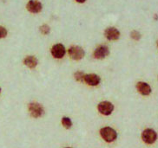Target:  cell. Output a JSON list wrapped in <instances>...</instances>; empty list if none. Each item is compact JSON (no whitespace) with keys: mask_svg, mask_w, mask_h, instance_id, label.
<instances>
[{"mask_svg":"<svg viewBox=\"0 0 158 148\" xmlns=\"http://www.w3.org/2000/svg\"><path fill=\"white\" fill-rule=\"evenodd\" d=\"M100 135L104 141L108 143H111L115 141L117 138V133L114 128L110 126H104L100 129Z\"/></svg>","mask_w":158,"mask_h":148,"instance_id":"obj_1","label":"cell"},{"mask_svg":"<svg viewBox=\"0 0 158 148\" xmlns=\"http://www.w3.org/2000/svg\"><path fill=\"white\" fill-rule=\"evenodd\" d=\"M28 110L30 114L33 118H40L44 114V106L38 103V102H31L28 105Z\"/></svg>","mask_w":158,"mask_h":148,"instance_id":"obj_2","label":"cell"},{"mask_svg":"<svg viewBox=\"0 0 158 148\" xmlns=\"http://www.w3.org/2000/svg\"><path fill=\"white\" fill-rule=\"evenodd\" d=\"M142 139L144 143L148 144V145H152L157 139V134L154 129L147 128V129L143 130L142 133Z\"/></svg>","mask_w":158,"mask_h":148,"instance_id":"obj_3","label":"cell"},{"mask_svg":"<svg viewBox=\"0 0 158 148\" xmlns=\"http://www.w3.org/2000/svg\"><path fill=\"white\" fill-rule=\"evenodd\" d=\"M68 54L71 59L74 61L82 60L85 56L84 50L82 47L77 46V45H73L68 50Z\"/></svg>","mask_w":158,"mask_h":148,"instance_id":"obj_4","label":"cell"},{"mask_svg":"<svg viewBox=\"0 0 158 148\" xmlns=\"http://www.w3.org/2000/svg\"><path fill=\"white\" fill-rule=\"evenodd\" d=\"M98 110L102 115H110L112 114V112L114 111V105L110 102L103 101V102H101L100 103H98Z\"/></svg>","mask_w":158,"mask_h":148,"instance_id":"obj_5","label":"cell"},{"mask_svg":"<svg viewBox=\"0 0 158 148\" xmlns=\"http://www.w3.org/2000/svg\"><path fill=\"white\" fill-rule=\"evenodd\" d=\"M51 56H53L56 59H62L64 56H65L66 53V50L64 44L62 43H56L53 46L51 47Z\"/></svg>","mask_w":158,"mask_h":148,"instance_id":"obj_6","label":"cell"},{"mask_svg":"<svg viewBox=\"0 0 158 148\" xmlns=\"http://www.w3.org/2000/svg\"><path fill=\"white\" fill-rule=\"evenodd\" d=\"M110 55V49L106 45H99L96 48L93 52V56L95 59L102 60Z\"/></svg>","mask_w":158,"mask_h":148,"instance_id":"obj_7","label":"cell"},{"mask_svg":"<svg viewBox=\"0 0 158 148\" xmlns=\"http://www.w3.org/2000/svg\"><path fill=\"white\" fill-rule=\"evenodd\" d=\"M26 9L31 13L37 14V13L41 12L43 9V5L41 2L38 0H30L26 5Z\"/></svg>","mask_w":158,"mask_h":148,"instance_id":"obj_8","label":"cell"},{"mask_svg":"<svg viewBox=\"0 0 158 148\" xmlns=\"http://www.w3.org/2000/svg\"><path fill=\"white\" fill-rule=\"evenodd\" d=\"M84 82L89 85V86H91V87H96L98 86L100 82H101V77L97 74H85L84 79Z\"/></svg>","mask_w":158,"mask_h":148,"instance_id":"obj_9","label":"cell"},{"mask_svg":"<svg viewBox=\"0 0 158 148\" xmlns=\"http://www.w3.org/2000/svg\"><path fill=\"white\" fill-rule=\"evenodd\" d=\"M121 33L116 27H108L104 30V37L109 41H116L119 39Z\"/></svg>","mask_w":158,"mask_h":148,"instance_id":"obj_10","label":"cell"},{"mask_svg":"<svg viewBox=\"0 0 158 148\" xmlns=\"http://www.w3.org/2000/svg\"><path fill=\"white\" fill-rule=\"evenodd\" d=\"M135 88H136L137 92L143 96H148L152 92V89H151V87L149 86V84L144 82H138L135 85Z\"/></svg>","mask_w":158,"mask_h":148,"instance_id":"obj_11","label":"cell"},{"mask_svg":"<svg viewBox=\"0 0 158 148\" xmlns=\"http://www.w3.org/2000/svg\"><path fill=\"white\" fill-rule=\"evenodd\" d=\"M23 64L25 65L27 68L33 70L35 69L38 64V60L36 56H27L23 59Z\"/></svg>","mask_w":158,"mask_h":148,"instance_id":"obj_12","label":"cell"},{"mask_svg":"<svg viewBox=\"0 0 158 148\" xmlns=\"http://www.w3.org/2000/svg\"><path fill=\"white\" fill-rule=\"evenodd\" d=\"M61 122H62V125L64 127H65L66 129H70V127L72 126V121L70 120V118L69 117H63L62 120H61Z\"/></svg>","mask_w":158,"mask_h":148,"instance_id":"obj_13","label":"cell"},{"mask_svg":"<svg viewBox=\"0 0 158 148\" xmlns=\"http://www.w3.org/2000/svg\"><path fill=\"white\" fill-rule=\"evenodd\" d=\"M84 75H85V74L83 71H76L74 73L73 77H74L75 81H77L78 82H84Z\"/></svg>","mask_w":158,"mask_h":148,"instance_id":"obj_14","label":"cell"},{"mask_svg":"<svg viewBox=\"0 0 158 148\" xmlns=\"http://www.w3.org/2000/svg\"><path fill=\"white\" fill-rule=\"evenodd\" d=\"M39 31H40V33H41L42 35L46 36V35H49L50 32H51V28H50V26H49L48 24L44 23V24H42V25L39 27Z\"/></svg>","mask_w":158,"mask_h":148,"instance_id":"obj_15","label":"cell"},{"mask_svg":"<svg viewBox=\"0 0 158 148\" xmlns=\"http://www.w3.org/2000/svg\"><path fill=\"white\" fill-rule=\"evenodd\" d=\"M141 33L139 31H137V30H132L131 32H130V37L133 39V40H135V41H139L140 39H141Z\"/></svg>","mask_w":158,"mask_h":148,"instance_id":"obj_16","label":"cell"},{"mask_svg":"<svg viewBox=\"0 0 158 148\" xmlns=\"http://www.w3.org/2000/svg\"><path fill=\"white\" fill-rule=\"evenodd\" d=\"M7 34H8L7 30L5 27H3V26H0V39L6 37Z\"/></svg>","mask_w":158,"mask_h":148,"instance_id":"obj_17","label":"cell"},{"mask_svg":"<svg viewBox=\"0 0 158 148\" xmlns=\"http://www.w3.org/2000/svg\"><path fill=\"white\" fill-rule=\"evenodd\" d=\"M76 1H77V3H79V4H83V3H84L86 0H76Z\"/></svg>","mask_w":158,"mask_h":148,"instance_id":"obj_18","label":"cell"},{"mask_svg":"<svg viewBox=\"0 0 158 148\" xmlns=\"http://www.w3.org/2000/svg\"><path fill=\"white\" fill-rule=\"evenodd\" d=\"M0 94H1V88H0Z\"/></svg>","mask_w":158,"mask_h":148,"instance_id":"obj_19","label":"cell"},{"mask_svg":"<svg viewBox=\"0 0 158 148\" xmlns=\"http://www.w3.org/2000/svg\"><path fill=\"white\" fill-rule=\"evenodd\" d=\"M156 44H157V47H158V41H157V42H156Z\"/></svg>","mask_w":158,"mask_h":148,"instance_id":"obj_20","label":"cell"},{"mask_svg":"<svg viewBox=\"0 0 158 148\" xmlns=\"http://www.w3.org/2000/svg\"><path fill=\"white\" fill-rule=\"evenodd\" d=\"M65 148H71V147H65Z\"/></svg>","mask_w":158,"mask_h":148,"instance_id":"obj_21","label":"cell"}]
</instances>
